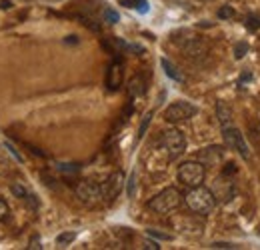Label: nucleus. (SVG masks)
<instances>
[{"instance_id": "obj_1", "label": "nucleus", "mask_w": 260, "mask_h": 250, "mask_svg": "<svg viewBox=\"0 0 260 250\" xmlns=\"http://www.w3.org/2000/svg\"><path fill=\"white\" fill-rule=\"evenodd\" d=\"M184 204L188 206L190 212L204 216V214L212 212V208L216 206V198L210 188H204L200 184V186H192L184 194Z\"/></svg>"}, {"instance_id": "obj_2", "label": "nucleus", "mask_w": 260, "mask_h": 250, "mask_svg": "<svg viewBox=\"0 0 260 250\" xmlns=\"http://www.w3.org/2000/svg\"><path fill=\"white\" fill-rule=\"evenodd\" d=\"M180 202H182L180 190L174 186H168L160 190L154 198L148 200V208L152 212H156V214H170L172 210H176L180 206Z\"/></svg>"}, {"instance_id": "obj_3", "label": "nucleus", "mask_w": 260, "mask_h": 250, "mask_svg": "<svg viewBox=\"0 0 260 250\" xmlns=\"http://www.w3.org/2000/svg\"><path fill=\"white\" fill-rule=\"evenodd\" d=\"M160 146L166 150L170 160H176L186 148V138L178 128H166L160 134Z\"/></svg>"}, {"instance_id": "obj_4", "label": "nucleus", "mask_w": 260, "mask_h": 250, "mask_svg": "<svg viewBox=\"0 0 260 250\" xmlns=\"http://www.w3.org/2000/svg\"><path fill=\"white\" fill-rule=\"evenodd\" d=\"M204 176H206V170H204V164L198 162V160H188V162H182L178 166V180L184 184V186L192 188L200 186L204 182Z\"/></svg>"}, {"instance_id": "obj_5", "label": "nucleus", "mask_w": 260, "mask_h": 250, "mask_svg": "<svg viewBox=\"0 0 260 250\" xmlns=\"http://www.w3.org/2000/svg\"><path fill=\"white\" fill-rule=\"evenodd\" d=\"M198 112L192 102H186V100H178V102H172L166 110H164V120L170 122V124H178V122H184V120H190Z\"/></svg>"}, {"instance_id": "obj_6", "label": "nucleus", "mask_w": 260, "mask_h": 250, "mask_svg": "<svg viewBox=\"0 0 260 250\" xmlns=\"http://www.w3.org/2000/svg\"><path fill=\"white\" fill-rule=\"evenodd\" d=\"M76 196L80 198V202H84L86 206H96L104 200L102 196V186L94 180H80L76 184Z\"/></svg>"}, {"instance_id": "obj_7", "label": "nucleus", "mask_w": 260, "mask_h": 250, "mask_svg": "<svg viewBox=\"0 0 260 250\" xmlns=\"http://www.w3.org/2000/svg\"><path fill=\"white\" fill-rule=\"evenodd\" d=\"M222 136H224V142L230 150H236L244 160H250V148L244 140V136L240 134V130L236 126H224L222 128Z\"/></svg>"}, {"instance_id": "obj_8", "label": "nucleus", "mask_w": 260, "mask_h": 250, "mask_svg": "<svg viewBox=\"0 0 260 250\" xmlns=\"http://www.w3.org/2000/svg\"><path fill=\"white\" fill-rule=\"evenodd\" d=\"M182 52L190 60H202L208 54V44H206V40L192 36V38H186L182 42Z\"/></svg>"}, {"instance_id": "obj_9", "label": "nucleus", "mask_w": 260, "mask_h": 250, "mask_svg": "<svg viewBox=\"0 0 260 250\" xmlns=\"http://www.w3.org/2000/svg\"><path fill=\"white\" fill-rule=\"evenodd\" d=\"M100 186H102V196H104V200H114V198L120 194V190L124 188V174H122L120 170H116V172H112Z\"/></svg>"}, {"instance_id": "obj_10", "label": "nucleus", "mask_w": 260, "mask_h": 250, "mask_svg": "<svg viewBox=\"0 0 260 250\" xmlns=\"http://www.w3.org/2000/svg\"><path fill=\"white\" fill-rule=\"evenodd\" d=\"M210 190H212L214 198L220 200V202H228V200L234 196V184L228 180L226 174H220V176L214 180V184H212Z\"/></svg>"}, {"instance_id": "obj_11", "label": "nucleus", "mask_w": 260, "mask_h": 250, "mask_svg": "<svg viewBox=\"0 0 260 250\" xmlns=\"http://www.w3.org/2000/svg\"><path fill=\"white\" fill-rule=\"evenodd\" d=\"M222 158H224L222 146H208L198 152V162H202L204 166H218L222 162Z\"/></svg>"}, {"instance_id": "obj_12", "label": "nucleus", "mask_w": 260, "mask_h": 250, "mask_svg": "<svg viewBox=\"0 0 260 250\" xmlns=\"http://www.w3.org/2000/svg\"><path fill=\"white\" fill-rule=\"evenodd\" d=\"M120 86H122V64L114 60L106 70V88L110 92H116Z\"/></svg>"}, {"instance_id": "obj_13", "label": "nucleus", "mask_w": 260, "mask_h": 250, "mask_svg": "<svg viewBox=\"0 0 260 250\" xmlns=\"http://www.w3.org/2000/svg\"><path fill=\"white\" fill-rule=\"evenodd\" d=\"M126 90H128L130 98H140V96H144V92H146V80H144L142 76H132L128 80Z\"/></svg>"}, {"instance_id": "obj_14", "label": "nucleus", "mask_w": 260, "mask_h": 250, "mask_svg": "<svg viewBox=\"0 0 260 250\" xmlns=\"http://www.w3.org/2000/svg\"><path fill=\"white\" fill-rule=\"evenodd\" d=\"M216 116H218V122L222 128L232 124V108L226 102H216Z\"/></svg>"}, {"instance_id": "obj_15", "label": "nucleus", "mask_w": 260, "mask_h": 250, "mask_svg": "<svg viewBox=\"0 0 260 250\" xmlns=\"http://www.w3.org/2000/svg\"><path fill=\"white\" fill-rule=\"evenodd\" d=\"M160 64H162L164 72H166V76H168V78H172V80H176V82H182V80H184V76L178 72V68L170 63V60L162 58V60H160Z\"/></svg>"}, {"instance_id": "obj_16", "label": "nucleus", "mask_w": 260, "mask_h": 250, "mask_svg": "<svg viewBox=\"0 0 260 250\" xmlns=\"http://www.w3.org/2000/svg\"><path fill=\"white\" fill-rule=\"evenodd\" d=\"M122 4L128 6V8H136L140 14H146L148 12V2L146 0H124Z\"/></svg>"}, {"instance_id": "obj_17", "label": "nucleus", "mask_w": 260, "mask_h": 250, "mask_svg": "<svg viewBox=\"0 0 260 250\" xmlns=\"http://www.w3.org/2000/svg\"><path fill=\"white\" fill-rule=\"evenodd\" d=\"M102 16H104V20H106L108 24H116V22L120 20L118 12H116V10H112V8H108V6L102 10Z\"/></svg>"}, {"instance_id": "obj_18", "label": "nucleus", "mask_w": 260, "mask_h": 250, "mask_svg": "<svg viewBox=\"0 0 260 250\" xmlns=\"http://www.w3.org/2000/svg\"><path fill=\"white\" fill-rule=\"evenodd\" d=\"M74 238H76V232H62V234H58L56 244H58V246H66V244H70Z\"/></svg>"}, {"instance_id": "obj_19", "label": "nucleus", "mask_w": 260, "mask_h": 250, "mask_svg": "<svg viewBox=\"0 0 260 250\" xmlns=\"http://www.w3.org/2000/svg\"><path fill=\"white\" fill-rule=\"evenodd\" d=\"M152 110L150 112H146V116L142 118V124H140V128H138V138H142L144 134H146V128H148V124H150V120H152Z\"/></svg>"}, {"instance_id": "obj_20", "label": "nucleus", "mask_w": 260, "mask_h": 250, "mask_svg": "<svg viewBox=\"0 0 260 250\" xmlns=\"http://www.w3.org/2000/svg\"><path fill=\"white\" fill-rule=\"evenodd\" d=\"M246 28H248V30H258L260 28L258 16H248V18H246Z\"/></svg>"}, {"instance_id": "obj_21", "label": "nucleus", "mask_w": 260, "mask_h": 250, "mask_svg": "<svg viewBox=\"0 0 260 250\" xmlns=\"http://www.w3.org/2000/svg\"><path fill=\"white\" fill-rule=\"evenodd\" d=\"M12 192H14L18 198H22V200H24V198H26V194H28V190L22 186V184H18V182H14V184H12Z\"/></svg>"}, {"instance_id": "obj_22", "label": "nucleus", "mask_w": 260, "mask_h": 250, "mask_svg": "<svg viewBox=\"0 0 260 250\" xmlns=\"http://www.w3.org/2000/svg\"><path fill=\"white\" fill-rule=\"evenodd\" d=\"M246 50H248L246 42H238V44L234 46V56H236V58H242V56L246 54Z\"/></svg>"}, {"instance_id": "obj_23", "label": "nucleus", "mask_w": 260, "mask_h": 250, "mask_svg": "<svg viewBox=\"0 0 260 250\" xmlns=\"http://www.w3.org/2000/svg\"><path fill=\"white\" fill-rule=\"evenodd\" d=\"M134 192H136V172H132L128 178V196L134 198Z\"/></svg>"}, {"instance_id": "obj_24", "label": "nucleus", "mask_w": 260, "mask_h": 250, "mask_svg": "<svg viewBox=\"0 0 260 250\" xmlns=\"http://www.w3.org/2000/svg\"><path fill=\"white\" fill-rule=\"evenodd\" d=\"M232 16H234L232 6H222V8L218 10V18H232Z\"/></svg>"}, {"instance_id": "obj_25", "label": "nucleus", "mask_w": 260, "mask_h": 250, "mask_svg": "<svg viewBox=\"0 0 260 250\" xmlns=\"http://www.w3.org/2000/svg\"><path fill=\"white\" fill-rule=\"evenodd\" d=\"M58 170L60 172H78L80 166L78 164H58Z\"/></svg>"}, {"instance_id": "obj_26", "label": "nucleus", "mask_w": 260, "mask_h": 250, "mask_svg": "<svg viewBox=\"0 0 260 250\" xmlns=\"http://www.w3.org/2000/svg\"><path fill=\"white\" fill-rule=\"evenodd\" d=\"M148 236H154V238H162V240H170V238H172L170 234L158 232V230H154V228H148Z\"/></svg>"}, {"instance_id": "obj_27", "label": "nucleus", "mask_w": 260, "mask_h": 250, "mask_svg": "<svg viewBox=\"0 0 260 250\" xmlns=\"http://www.w3.org/2000/svg\"><path fill=\"white\" fill-rule=\"evenodd\" d=\"M210 248H222V250H230V248H236L232 242H212Z\"/></svg>"}, {"instance_id": "obj_28", "label": "nucleus", "mask_w": 260, "mask_h": 250, "mask_svg": "<svg viewBox=\"0 0 260 250\" xmlns=\"http://www.w3.org/2000/svg\"><path fill=\"white\" fill-rule=\"evenodd\" d=\"M26 248H28V250H40V248H42V246H40V238H38V236H32Z\"/></svg>"}, {"instance_id": "obj_29", "label": "nucleus", "mask_w": 260, "mask_h": 250, "mask_svg": "<svg viewBox=\"0 0 260 250\" xmlns=\"http://www.w3.org/2000/svg\"><path fill=\"white\" fill-rule=\"evenodd\" d=\"M142 248H148V250H158L160 246H158V242H152V240H146L144 242V246Z\"/></svg>"}, {"instance_id": "obj_30", "label": "nucleus", "mask_w": 260, "mask_h": 250, "mask_svg": "<svg viewBox=\"0 0 260 250\" xmlns=\"http://www.w3.org/2000/svg\"><path fill=\"white\" fill-rule=\"evenodd\" d=\"M8 214V206H6V202L4 200H0V220L4 218Z\"/></svg>"}, {"instance_id": "obj_31", "label": "nucleus", "mask_w": 260, "mask_h": 250, "mask_svg": "<svg viewBox=\"0 0 260 250\" xmlns=\"http://www.w3.org/2000/svg\"><path fill=\"white\" fill-rule=\"evenodd\" d=\"M0 8L2 10H10L12 8V2L10 0H0Z\"/></svg>"}]
</instances>
